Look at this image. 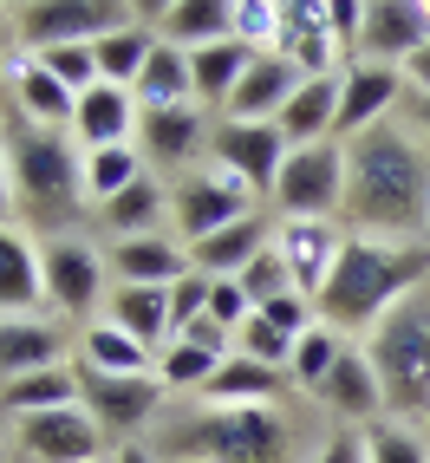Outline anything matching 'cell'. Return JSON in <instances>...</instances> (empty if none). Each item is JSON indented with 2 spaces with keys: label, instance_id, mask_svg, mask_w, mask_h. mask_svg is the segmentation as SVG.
Instances as JSON below:
<instances>
[{
  "label": "cell",
  "instance_id": "6da1fadb",
  "mask_svg": "<svg viewBox=\"0 0 430 463\" xmlns=\"http://www.w3.org/2000/svg\"><path fill=\"white\" fill-rule=\"evenodd\" d=\"M346 235H424L430 229V150L405 125H372L346 137Z\"/></svg>",
  "mask_w": 430,
  "mask_h": 463
},
{
  "label": "cell",
  "instance_id": "7a4b0ae2",
  "mask_svg": "<svg viewBox=\"0 0 430 463\" xmlns=\"http://www.w3.org/2000/svg\"><path fill=\"white\" fill-rule=\"evenodd\" d=\"M430 281V241H372V235H346L340 268L326 274V288L313 300L320 326L332 333H372L405 294Z\"/></svg>",
  "mask_w": 430,
  "mask_h": 463
},
{
  "label": "cell",
  "instance_id": "3957f363",
  "mask_svg": "<svg viewBox=\"0 0 430 463\" xmlns=\"http://www.w3.org/2000/svg\"><path fill=\"white\" fill-rule=\"evenodd\" d=\"M164 450L182 463H287L294 438L274 405H202L164 430Z\"/></svg>",
  "mask_w": 430,
  "mask_h": 463
},
{
  "label": "cell",
  "instance_id": "277c9868",
  "mask_svg": "<svg viewBox=\"0 0 430 463\" xmlns=\"http://www.w3.org/2000/svg\"><path fill=\"white\" fill-rule=\"evenodd\" d=\"M365 359H372L385 411L397 424L430 418V288L405 294L372 333H365Z\"/></svg>",
  "mask_w": 430,
  "mask_h": 463
},
{
  "label": "cell",
  "instance_id": "5b68a950",
  "mask_svg": "<svg viewBox=\"0 0 430 463\" xmlns=\"http://www.w3.org/2000/svg\"><path fill=\"white\" fill-rule=\"evenodd\" d=\"M7 157H14V196L40 215H59L85 203V150L79 137H59L40 125H20L7 137Z\"/></svg>",
  "mask_w": 430,
  "mask_h": 463
},
{
  "label": "cell",
  "instance_id": "8992f818",
  "mask_svg": "<svg viewBox=\"0 0 430 463\" xmlns=\"http://www.w3.org/2000/svg\"><path fill=\"white\" fill-rule=\"evenodd\" d=\"M274 209L287 222H340L346 209V144H294L274 183Z\"/></svg>",
  "mask_w": 430,
  "mask_h": 463
},
{
  "label": "cell",
  "instance_id": "52a82bcc",
  "mask_svg": "<svg viewBox=\"0 0 430 463\" xmlns=\"http://www.w3.org/2000/svg\"><path fill=\"white\" fill-rule=\"evenodd\" d=\"M131 20H137V7H117V0H26V7H14V40H26V52L98 46Z\"/></svg>",
  "mask_w": 430,
  "mask_h": 463
},
{
  "label": "cell",
  "instance_id": "ba28073f",
  "mask_svg": "<svg viewBox=\"0 0 430 463\" xmlns=\"http://www.w3.org/2000/svg\"><path fill=\"white\" fill-rule=\"evenodd\" d=\"M79 405L91 411V424L105 438H131L137 424H150L164 411V379L157 373H91V365H79Z\"/></svg>",
  "mask_w": 430,
  "mask_h": 463
},
{
  "label": "cell",
  "instance_id": "9c48e42d",
  "mask_svg": "<svg viewBox=\"0 0 430 463\" xmlns=\"http://www.w3.org/2000/svg\"><path fill=\"white\" fill-rule=\"evenodd\" d=\"M170 215H176L182 241L196 249V241H209L215 229L255 215V190H248V183H235L229 170H190V176L170 183Z\"/></svg>",
  "mask_w": 430,
  "mask_h": 463
},
{
  "label": "cell",
  "instance_id": "30bf717a",
  "mask_svg": "<svg viewBox=\"0 0 430 463\" xmlns=\"http://www.w3.org/2000/svg\"><path fill=\"white\" fill-rule=\"evenodd\" d=\"M209 157H215V170H229L235 183H248V190H267V196H274V183H281V164L294 157V144H287L281 125H241V118H215Z\"/></svg>",
  "mask_w": 430,
  "mask_h": 463
},
{
  "label": "cell",
  "instance_id": "8fae6325",
  "mask_svg": "<svg viewBox=\"0 0 430 463\" xmlns=\"http://www.w3.org/2000/svg\"><path fill=\"white\" fill-rule=\"evenodd\" d=\"M40 268H46V300H52L66 320H85V326H91L98 300H111V294H105V261H98V249L79 241V235H52L46 249H40Z\"/></svg>",
  "mask_w": 430,
  "mask_h": 463
},
{
  "label": "cell",
  "instance_id": "7c38bea8",
  "mask_svg": "<svg viewBox=\"0 0 430 463\" xmlns=\"http://www.w3.org/2000/svg\"><path fill=\"white\" fill-rule=\"evenodd\" d=\"M430 40V7L424 0H365V33H359V59L372 66H397L405 72Z\"/></svg>",
  "mask_w": 430,
  "mask_h": 463
},
{
  "label": "cell",
  "instance_id": "4fadbf2b",
  "mask_svg": "<svg viewBox=\"0 0 430 463\" xmlns=\"http://www.w3.org/2000/svg\"><path fill=\"white\" fill-rule=\"evenodd\" d=\"M411 99V85L397 66H372V59H359V66H346V91H340V125H332V137H359L372 125H391V111Z\"/></svg>",
  "mask_w": 430,
  "mask_h": 463
},
{
  "label": "cell",
  "instance_id": "5bb4252c",
  "mask_svg": "<svg viewBox=\"0 0 430 463\" xmlns=\"http://www.w3.org/2000/svg\"><path fill=\"white\" fill-rule=\"evenodd\" d=\"M20 450L33 463H98L105 457V430L91 424L85 405H66V411L20 418Z\"/></svg>",
  "mask_w": 430,
  "mask_h": 463
},
{
  "label": "cell",
  "instance_id": "9a60e30c",
  "mask_svg": "<svg viewBox=\"0 0 430 463\" xmlns=\"http://www.w3.org/2000/svg\"><path fill=\"white\" fill-rule=\"evenodd\" d=\"M274 249H281L287 268H294V294H300V300H320L326 274L340 268L346 229H340V222H281V229H274Z\"/></svg>",
  "mask_w": 430,
  "mask_h": 463
},
{
  "label": "cell",
  "instance_id": "2e32d148",
  "mask_svg": "<svg viewBox=\"0 0 430 463\" xmlns=\"http://www.w3.org/2000/svg\"><path fill=\"white\" fill-rule=\"evenodd\" d=\"M300 85L306 79L287 66L281 52H255V66L241 72V85H235V99L222 105V118H241V125H281V111L294 105Z\"/></svg>",
  "mask_w": 430,
  "mask_h": 463
},
{
  "label": "cell",
  "instance_id": "e0dca14e",
  "mask_svg": "<svg viewBox=\"0 0 430 463\" xmlns=\"http://www.w3.org/2000/svg\"><path fill=\"white\" fill-rule=\"evenodd\" d=\"M137 118H144V105H137V91H125V85H91V91H79V118H72V137H79V150H111V144H137Z\"/></svg>",
  "mask_w": 430,
  "mask_h": 463
},
{
  "label": "cell",
  "instance_id": "ac0fdd59",
  "mask_svg": "<svg viewBox=\"0 0 430 463\" xmlns=\"http://www.w3.org/2000/svg\"><path fill=\"white\" fill-rule=\"evenodd\" d=\"M40 300H46V268L33 235L0 222V320H33Z\"/></svg>",
  "mask_w": 430,
  "mask_h": 463
},
{
  "label": "cell",
  "instance_id": "d6986e66",
  "mask_svg": "<svg viewBox=\"0 0 430 463\" xmlns=\"http://www.w3.org/2000/svg\"><path fill=\"white\" fill-rule=\"evenodd\" d=\"M209 131H215V125H202V105L144 111V118H137V150H144V164L176 170V164H190L196 150H209Z\"/></svg>",
  "mask_w": 430,
  "mask_h": 463
},
{
  "label": "cell",
  "instance_id": "ffe728a7",
  "mask_svg": "<svg viewBox=\"0 0 430 463\" xmlns=\"http://www.w3.org/2000/svg\"><path fill=\"white\" fill-rule=\"evenodd\" d=\"M267 241H274V229H267V215L255 209V215H241V222L215 229L209 241H196V249H190V268L209 274V281H241V268H248Z\"/></svg>",
  "mask_w": 430,
  "mask_h": 463
},
{
  "label": "cell",
  "instance_id": "44dd1931",
  "mask_svg": "<svg viewBox=\"0 0 430 463\" xmlns=\"http://www.w3.org/2000/svg\"><path fill=\"white\" fill-rule=\"evenodd\" d=\"M111 274H117V288H176L190 274V249H176L164 235L111 241Z\"/></svg>",
  "mask_w": 430,
  "mask_h": 463
},
{
  "label": "cell",
  "instance_id": "7402d4cb",
  "mask_svg": "<svg viewBox=\"0 0 430 463\" xmlns=\"http://www.w3.org/2000/svg\"><path fill=\"white\" fill-rule=\"evenodd\" d=\"M320 398V405L332 411V418H340L346 430L352 424H372V411H385V392H379V373H372V359H365L359 346L340 359V365H332V379L313 392Z\"/></svg>",
  "mask_w": 430,
  "mask_h": 463
},
{
  "label": "cell",
  "instance_id": "603a6c76",
  "mask_svg": "<svg viewBox=\"0 0 430 463\" xmlns=\"http://www.w3.org/2000/svg\"><path fill=\"white\" fill-rule=\"evenodd\" d=\"M66 365V339L52 320H0V379H26V373H52Z\"/></svg>",
  "mask_w": 430,
  "mask_h": 463
},
{
  "label": "cell",
  "instance_id": "cb8c5ba5",
  "mask_svg": "<svg viewBox=\"0 0 430 463\" xmlns=\"http://www.w3.org/2000/svg\"><path fill=\"white\" fill-rule=\"evenodd\" d=\"M157 40L182 52L235 40V0H170V7H157Z\"/></svg>",
  "mask_w": 430,
  "mask_h": 463
},
{
  "label": "cell",
  "instance_id": "d4e9b609",
  "mask_svg": "<svg viewBox=\"0 0 430 463\" xmlns=\"http://www.w3.org/2000/svg\"><path fill=\"white\" fill-rule=\"evenodd\" d=\"M287 379L294 373H281V365H261L248 353H229L222 373L202 385V398H209V405H274V398L287 392Z\"/></svg>",
  "mask_w": 430,
  "mask_h": 463
},
{
  "label": "cell",
  "instance_id": "484cf974",
  "mask_svg": "<svg viewBox=\"0 0 430 463\" xmlns=\"http://www.w3.org/2000/svg\"><path fill=\"white\" fill-rule=\"evenodd\" d=\"M340 91H346V72H332V79H306L294 91V105L281 111V131L287 144H326L332 125H340ZM340 144V137H332Z\"/></svg>",
  "mask_w": 430,
  "mask_h": 463
},
{
  "label": "cell",
  "instance_id": "4316f807",
  "mask_svg": "<svg viewBox=\"0 0 430 463\" xmlns=\"http://www.w3.org/2000/svg\"><path fill=\"white\" fill-rule=\"evenodd\" d=\"M105 320L125 326L137 346H150V353H164L170 339H176V326H170V288H117Z\"/></svg>",
  "mask_w": 430,
  "mask_h": 463
},
{
  "label": "cell",
  "instance_id": "83f0119b",
  "mask_svg": "<svg viewBox=\"0 0 430 463\" xmlns=\"http://www.w3.org/2000/svg\"><path fill=\"white\" fill-rule=\"evenodd\" d=\"M137 105L144 111H176V105H196V79H190V52L157 40V52H150V66L137 72Z\"/></svg>",
  "mask_w": 430,
  "mask_h": 463
},
{
  "label": "cell",
  "instance_id": "f1b7e54d",
  "mask_svg": "<svg viewBox=\"0 0 430 463\" xmlns=\"http://www.w3.org/2000/svg\"><path fill=\"white\" fill-rule=\"evenodd\" d=\"M248 66H255V46H248V40H215V46H196V52H190L196 105H229Z\"/></svg>",
  "mask_w": 430,
  "mask_h": 463
},
{
  "label": "cell",
  "instance_id": "f546056e",
  "mask_svg": "<svg viewBox=\"0 0 430 463\" xmlns=\"http://www.w3.org/2000/svg\"><path fill=\"white\" fill-rule=\"evenodd\" d=\"M72 353H79V365H91V373H157V353L137 346V339H131L125 326H111L105 314L79 333Z\"/></svg>",
  "mask_w": 430,
  "mask_h": 463
},
{
  "label": "cell",
  "instance_id": "4dcf8cb0",
  "mask_svg": "<svg viewBox=\"0 0 430 463\" xmlns=\"http://www.w3.org/2000/svg\"><path fill=\"white\" fill-rule=\"evenodd\" d=\"M14 91H20V111L33 118L40 131H66L72 118H79V91H66V85H59V79L40 66V59H26V66H20Z\"/></svg>",
  "mask_w": 430,
  "mask_h": 463
},
{
  "label": "cell",
  "instance_id": "1f68e13d",
  "mask_svg": "<svg viewBox=\"0 0 430 463\" xmlns=\"http://www.w3.org/2000/svg\"><path fill=\"white\" fill-rule=\"evenodd\" d=\"M91 52H98V79H105V85H125V91H131L137 72L150 66V52H157V26H150V20H131V26H117L111 40H98Z\"/></svg>",
  "mask_w": 430,
  "mask_h": 463
},
{
  "label": "cell",
  "instance_id": "d6a6232c",
  "mask_svg": "<svg viewBox=\"0 0 430 463\" xmlns=\"http://www.w3.org/2000/svg\"><path fill=\"white\" fill-rule=\"evenodd\" d=\"M66 405H79V365H52V373L7 379V411L14 418H40V411H66Z\"/></svg>",
  "mask_w": 430,
  "mask_h": 463
},
{
  "label": "cell",
  "instance_id": "836d02e7",
  "mask_svg": "<svg viewBox=\"0 0 430 463\" xmlns=\"http://www.w3.org/2000/svg\"><path fill=\"white\" fill-rule=\"evenodd\" d=\"M144 170V150L137 144H111V150H85V203H111V196H125Z\"/></svg>",
  "mask_w": 430,
  "mask_h": 463
},
{
  "label": "cell",
  "instance_id": "e575fe53",
  "mask_svg": "<svg viewBox=\"0 0 430 463\" xmlns=\"http://www.w3.org/2000/svg\"><path fill=\"white\" fill-rule=\"evenodd\" d=\"M164 203H170L164 183H157V176H137L125 196H111V203H105V222H111V235H117V241H131V235H157Z\"/></svg>",
  "mask_w": 430,
  "mask_h": 463
},
{
  "label": "cell",
  "instance_id": "d590c367",
  "mask_svg": "<svg viewBox=\"0 0 430 463\" xmlns=\"http://www.w3.org/2000/svg\"><path fill=\"white\" fill-rule=\"evenodd\" d=\"M222 359L229 353H209V346H196V339H170V346L157 353V379H164V392H202L215 373H222Z\"/></svg>",
  "mask_w": 430,
  "mask_h": 463
},
{
  "label": "cell",
  "instance_id": "8d00e7d4",
  "mask_svg": "<svg viewBox=\"0 0 430 463\" xmlns=\"http://www.w3.org/2000/svg\"><path fill=\"white\" fill-rule=\"evenodd\" d=\"M352 346H346V333H332V326H313V333H300L294 339V385L306 392H320L332 379V365H340Z\"/></svg>",
  "mask_w": 430,
  "mask_h": 463
},
{
  "label": "cell",
  "instance_id": "74e56055",
  "mask_svg": "<svg viewBox=\"0 0 430 463\" xmlns=\"http://www.w3.org/2000/svg\"><path fill=\"white\" fill-rule=\"evenodd\" d=\"M241 288H248V300H255V307H267V300L294 294V268H287V255L267 241V249H261L248 268H241Z\"/></svg>",
  "mask_w": 430,
  "mask_h": 463
},
{
  "label": "cell",
  "instance_id": "f35d334b",
  "mask_svg": "<svg viewBox=\"0 0 430 463\" xmlns=\"http://www.w3.org/2000/svg\"><path fill=\"white\" fill-rule=\"evenodd\" d=\"M365 463H430V450H424V438L411 424H372L365 430Z\"/></svg>",
  "mask_w": 430,
  "mask_h": 463
},
{
  "label": "cell",
  "instance_id": "ab89813d",
  "mask_svg": "<svg viewBox=\"0 0 430 463\" xmlns=\"http://www.w3.org/2000/svg\"><path fill=\"white\" fill-rule=\"evenodd\" d=\"M33 59H40V66L66 85V91H91V85H98V52H91V46H46V52H33Z\"/></svg>",
  "mask_w": 430,
  "mask_h": 463
},
{
  "label": "cell",
  "instance_id": "60d3db41",
  "mask_svg": "<svg viewBox=\"0 0 430 463\" xmlns=\"http://www.w3.org/2000/svg\"><path fill=\"white\" fill-rule=\"evenodd\" d=\"M235 353H248V359H261V365H281V373H294V339H287L281 326H267L261 314L235 333Z\"/></svg>",
  "mask_w": 430,
  "mask_h": 463
},
{
  "label": "cell",
  "instance_id": "b9f144b4",
  "mask_svg": "<svg viewBox=\"0 0 430 463\" xmlns=\"http://www.w3.org/2000/svg\"><path fill=\"white\" fill-rule=\"evenodd\" d=\"M202 314H209V274L190 268V274H182V281L170 288V326H176V333H190Z\"/></svg>",
  "mask_w": 430,
  "mask_h": 463
},
{
  "label": "cell",
  "instance_id": "7bdbcfd3",
  "mask_svg": "<svg viewBox=\"0 0 430 463\" xmlns=\"http://www.w3.org/2000/svg\"><path fill=\"white\" fill-rule=\"evenodd\" d=\"M209 320H222L229 333H241V326L255 320L248 288H241V281H209Z\"/></svg>",
  "mask_w": 430,
  "mask_h": 463
},
{
  "label": "cell",
  "instance_id": "ee69618b",
  "mask_svg": "<svg viewBox=\"0 0 430 463\" xmlns=\"http://www.w3.org/2000/svg\"><path fill=\"white\" fill-rule=\"evenodd\" d=\"M313 463H365V430H332L313 450Z\"/></svg>",
  "mask_w": 430,
  "mask_h": 463
},
{
  "label": "cell",
  "instance_id": "f6af8a7d",
  "mask_svg": "<svg viewBox=\"0 0 430 463\" xmlns=\"http://www.w3.org/2000/svg\"><path fill=\"white\" fill-rule=\"evenodd\" d=\"M405 85L417 91V99H430V40H424V52H417L411 66H405Z\"/></svg>",
  "mask_w": 430,
  "mask_h": 463
},
{
  "label": "cell",
  "instance_id": "bcb514c9",
  "mask_svg": "<svg viewBox=\"0 0 430 463\" xmlns=\"http://www.w3.org/2000/svg\"><path fill=\"white\" fill-rule=\"evenodd\" d=\"M405 111H411V137H430V99H417V91H411Z\"/></svg>",
  "mask_w": 430,
  "mask_h": 463
},
{
  "label": "cell",
  "instance_id": "7dc6e473",
  "mask_svg": "<svg viewBox=\"0 0 430 463\" xmlns=\"http://www.w3.org/2000/svg\"><path fill=\"white\" fill-rule=\"evenodd\" d=\"M7 203H14V157H7V144H0V222H7Z\"/></svg>",
  "mask_w": 430,
  "mask_h": 463
},
{
  "label": "cell",
  "instance_id": "c3c4849f",
  "mask_svg": "<svg viewBox=\"0 0 430 463\" xmlns=\"http://www.w3.org/2000/svg\"><path fill=\"white\" fill-rule=\"evenodd\" d=\"M111 463H157V457H150L144 444H117V450H111Z\"/></svg>",
  "mask_w": 430,
  "mask_h": 463
},
{
  "label": "cell",
  "instance_id": "681fc988",
  "mask_svg": "<svg viewBox=\"0 0 430 463\" xmlns=\"http://www.w3.org/2000/svg\"><path fill=\"white\" fill-rule=\"evenodd\" d=\"M7 26H14V14H7V7H0V33H7Z\"/></svg>",
  "mask_w": 430,
  "mask_h": 463
},
{
  "label": "cell",
  "instance_id": "f907efd6",
  "mask_svg": "<svg viewBox=\"0 0 430 463\" xmlns=\"http://www.w3.org/2000/svg\"><path fill=\"white\" fill-rule=\"evenodd\" d=\"M0 463H7V430H0Z\"/></svg>",
  "mask_w": 430,
  "mask_h": 463
}]
</instances>
